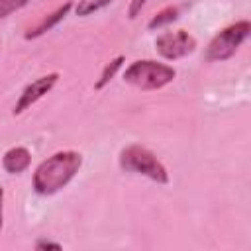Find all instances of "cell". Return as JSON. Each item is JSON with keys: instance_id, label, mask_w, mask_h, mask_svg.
<instances>
[{"instance_id": "6da1fadb", "label": "cell", "mask_w": 251, "mask_h": 251, "mask_svg": "<svg viewBox=\"0 0 251 251\" xmlns=\"http://www.w3.org/2000/svg\"><path fill=\"white\" fill-rule=\"evenodd\" d=\"M82 155L75 149H63L43 159L31 176V188L39 196H53L63 190L80 171Z\"/></svg>"}, {"instance_id": "7a4b0ae2", "label": "cell", "mask_w": 251, "mask_h": 251, "mask_svg": "<svg viewBox=\"0 0 251 251\" xmlns=\"http://www.w3.org/2000/svg\"><path fill=\"white\" fill-rule=\"evenodd\" d=\"M118 163L124 173L141 175L157 184L171 182V175H169V169L165 167V163L145 145H139V143L126 145L118 155Z\"/></svg>"}, {"instance_id": "3957f363", "label": "cell", "mask_w": 251, "mask_h": 251, "mask_svg": "<svg viewBox=\"0 0 251 251\" xmlns=\"http://www.w3.org/2000/svg\"><path fill=\"white\" fill-rule=\"evenodd\" d=\"M175 78H176V69L155 59H137L129 63L124 71V82L145 92L161 90L167 84H171Z\"/></svg>"}, {"instance_id": "277c9868", "label": "cell", "mask_w": 251, "mask_h": 251, "mask_svg": "<svg viewBox=\"0 0 251 251\" xmlns=\"http://www.w3.org/2000/svg\"><path fill=\"white\" fill-rule=\"evenodd\" d=\"M249 35H251V22L249 20H239L235 24L226 25L206 45L204 59L208 63H222V61L231 59L239 51V47L249 39Z\"/></svg>"}, {"instance_id": "5b68a950", "label": "cell", "mask_w": 251, "mask_h": 251, "mask_svg": "<svg viewBox=\"0 0 251 251\" xmlns=\"http://www.w3.org/2000/svg\"><path fill=\"white\" fill-rule=\"evenodd\" d=\"M198 43L196 37L190 35L186 29H173L163 31L155 37V51L165 61H176L192 55L196 51Z\"/></svg>"}, {"instance_id": "8992f818", "label": "cell", "mask_w": 251, "mask_h": 251, "mask_svg": "<svg viewBox=\"0 0 251 251\" xmlns=\"http://www.w3.org/2000/svg\"><path fill=\"white\" fill-rule=\"evenodd\" d=\"M59 78H61V75L55 71V73H47V75H43V76L31 80V82L22 90V94L18 96L12 114H14V116H20V114H24L25 110H29L33 104H37L45 94H49V92L53 90V86L57 84Z\"/></svg>"}, {"instance_id": "52a82bcc", "label": "cell", "mask_w": 251, "mask_h": 251, "mask_svg": "<svg viewBox=\"0 0 251 251\" xmlns=\"http://www.w3.org/2000/svg\"><path fill=\"white\" fill-rule=\"evenodd\" d=\"M75 8V4L71 2V0H67L65 4H61L59 8H55L51 14H47V16H43L33 27H29L25 33H24V37L27 39V41H31V39H37V37H41V35H45L47 31H51L53 27H57L67 16H69V12Z\"/></svg>"}, {"instance_id": "ba28073f", "label": "cell", "mask_w": 251, "mask_h": 251, "mask_svg": "<svg viewBox=\"0 0 251 251\" xmlns=\"http://www.w3.org/2000/svg\"><path fill=\"white\" fill-rule=\"evenodd\" d=\"M29 165H31V151L24 145L10 147L2 155V169L8 175H22L29 169Z\"/></svg>"}, {"instance_id": "9c48e42d", "label": "cell", "mask_w": 251, "mask_h": 251, "mask_svg": "<svg viewBox=\"0 0 251 251\" xmlns=\"http://www.w3.org/2000/svg\"><path fill=\"white\" fill-rule=\"evenodd\" d=\"M124 63H126V55H116L114 59H110V63L104 65V69H102L98 80L94 82V90H102V88H106V86L110 84V80L122 71Z\"/></svg>"}, {"instance_id": "30bf717a", "label": "cell", "mask_w": 251, "mask_h": 251, "mask_svg": "<svg viewBox=\"0 0 251 251\" xmlns=\"http://www.w3.org/2000/svg\"><path fill=\"white\" fill-rule=\"evenodd\" d=\"M180 16V8L178 6H165L163 10H159L149 22H147V29L149 31H155V29H161L173 22H176Z\"/></svg>"}, {"instance_id": "8fae6325", "label": "cell", "mask_w": 251, "mask_h": 251, "mask_svg": "<svg viewBox=\"0 0 251 251\" xmlns=\"http://www.w3.org/2000/svg\"><path fill=\"white\" fill-rule=\"evenodd\" d=\"M112 2L114 0H78L75 6V14L80 18H86V16H92V14L108 8Z\"/></svg>"}, {"instance_id": "7c38bea8", "label": "cell", "mask_w": 251, "mask_h": 251, "mask_svg": "<svg viewBox=\"0 0 251 251\" xmlns=\"http://www.w3.org/2000/svg\"><path fill=\"white\" fill-rule=\"evenodd\" d=\"M31 0H0V20L12 16L14 12L22 10L24 6H27Z\"/></svg>"}, {"instance_id": "4fadbf2b", "label": "cell", "mask_w": 251, "mask_h": 251, "mask_svg": "<svg viewBox=\"0 0 251 251\" xmlns=\"http://www.w3.org/2000/svg\"><path fill=\"white\" fill-rule=\"evenodd\" d=\"M33 247H35L37 251H45V249H61L63 245H61L59 241H51V239H47V237H37L35 243H33Z\"/></svg>"}, {"instance_id": "5bb4252c", "label": "cell", "mask_w": 251, "mask_h": 251, "mask_svg": "<svg viewBox=\"0 0 251 251\" xmlns=\"http://www.w3.org/2000/svg\"><path fill=\"white\" fill-rule=\"evenodd\" d=\"M145 4H147V0H129V4H127V18L129 20H135L141 14V10H143Z\"/></svg>"}, {"instance_id": "9a60e30c", "label": "cell", "mask_w": 251, "mask_h": 251, "mask_svg": "<svg viewBox=\"0 0 251 251\" xmlns=\"http://www.w3.org/2000/svg\"><path fill=\"white\" fill-rule=\"evenodd\" d=\"M4 226V188L0 186V229Z\"/></svg>"}]
</instances>
